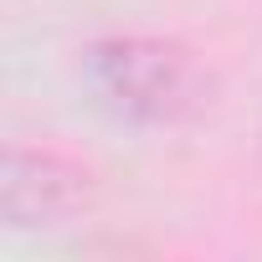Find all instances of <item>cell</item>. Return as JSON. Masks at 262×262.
<instances>
[{
  "label": "cell",
  "instance_id": "obj_2",
  "mask_svg": "<svg viewBox=\"0 0 262 262\" xmlns=\"http://www.w3.org/2000/svg\"><path fill=\"white\" fill-rule=\"evenodd\" d=\"M0 206L11 231H52L93 206V175L52 144H11L0 165Z\"/></svg>",
  "mask_w": 262,
  "mask_h": 262
},
{
  "label": "cell",
  "instance_id": "obj_1",
  "mask_svg": "<svg viewBox=\"0 0 262 262\" xmlns=\"http://www.w3.org/2000/svg\"><path fill=\"white\" fill-rule=\"evenodd\" d=\"M82 77L98 93V103L128 123H180L201 98V67L195 57L170 41V36H144V31H123V36H103L82 52Z\"/></svg>",
  "mask_w": 262,
  "mask_h": 262
}]
</instances>
